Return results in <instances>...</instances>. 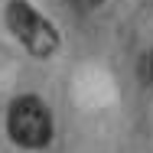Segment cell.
<instances>
[{
    "label": "cell",
    "instance_id": "3957f363",
    "mask_svg": "<svg viewBox=\"0 0 153 153\" xmlns=\"http://www.w3.org/2000/svg\"><path fill=\"white\" fill-rule=\"evenodd\" d=\"M72 3H75L78 10H91V7H98L101 0H72Z\"/></svg>",
    "mask_w": 153,
    "mask_h": 153
},
{
    "label": "cell",
    "instance_id": "7a4b0ae2",
    "mask_svg": "<svg viewBox=\"0 0 153 153\" xmlns=\"http://www.w3.org/2000/svg\"><path fill=\"white\" fill-rule=\"evenodd\" d=\"M7 23H10L13 36L30 49L33 56L46 59V56H52L59 49V33L39 16V10H33L30 3H23V0H13L7 7Z\"/></svg>",
    "mask_w": 153,
    "mask_h": 153
},
{
    "label": "cell",
    "instance_id": "277c9868",
    "mask_svg": "<svg viewBox=\"0 0 153 153\" xmlns=\"http://www.w3.org/2000/svg\"><path fill=\"white\" fill-rule=\"evenodd\" d=\"M150 78H153V56H150Z\"/></svg>",
    "mask_w": 153,
    "mask_h": 153
},
{
    "label": "cell",
    "instance_id": "6da1fadb",
    "mask_svg": "<svg viewBox=\"0 0 153 153\" xmlns=\"http://www.w3.org/2000/svg\"><path fill=\"white\" fill-rule=\"evenodd\" d=\"M7 130L13 137L16 147H26V150H39L52 140V117H49V108L39 101V98H16L10 104V114H7Z\"/></svg>",
    "mask_w": 153,
    "mask_h": 153
}]
</instances>
